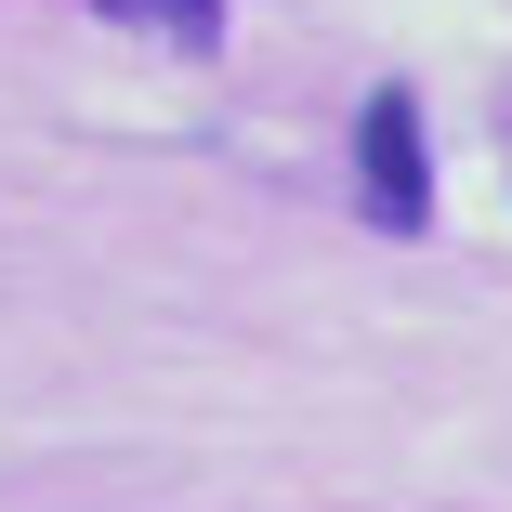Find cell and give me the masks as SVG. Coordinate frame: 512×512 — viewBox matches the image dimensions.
Wrapping results in <instances>:
<instances>
[{"label":"cell","mask_w":512,"mask_h":512,"mask_svg":"<svg viewBox=\"0 0 512 512\" xmlns=\"http://www.w3.org/2000/svg\"><path fill=\"white\" fill-rule=\"evenodd\" d=\"M355 211L381 237H434V132H421V92L381 79L355 106Z\"/></svg>","instance_id":"1"},{"label":"cell","mask_w":512,"mask_h":512,"mask_svg":"<svg viewBox=\"0 0 512 512\" xmlns=\"http://www.w3.org/2000/svg\"><path fill=\"white\" fill-rule=\"evenodd\" d=\"M106 27H158V40H184V53H211L224 40V0H92Z\"/></svg>","instance_id":"2"}]
</instances>
